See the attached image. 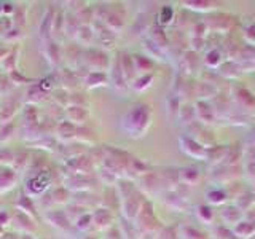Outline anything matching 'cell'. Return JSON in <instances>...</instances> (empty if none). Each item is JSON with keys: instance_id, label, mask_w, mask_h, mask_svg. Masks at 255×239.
<instances>
[{"instance_id": "681fc988", "label": "cell", "mask_w": 255, "mask_h": 239, "mask_svg": "<svg viewBox=\"0 0 255 239\" xmlns=\"http://www.w3.org/2000/svg\"><path fill=\"white\" fill-rule=\"evenodd\" d=\"M16 132V124L14 121L0 124V143H3L6 140H10L13 137V134Z\"/></svg>"}, {"instance_id": "8fae6325", "label": "cell", "mask_w": 255, "mask_h": 239, "mask_svg": "<svg viewBox=\"0 0 255 239\" xmlns=\"http://www.w3.org/2000/svg\"><path fill=\"white\" fill-rule=\"evenodd\" d=\"M91 27H93V32H94V38L98 40L101 43L102 50L104 48H114L115 45V38H117V34L114 30H110L106 24L102 21H98V19H93L91 21Z\"/></svg>"}, {"instance_id": "484cf974", "label": "cell", "mask_w": 255, "mask_h": 239, "mask_svg": "<svg viewBox=\"0 0 255 239\" xmlns=\"http://www.w3.org/2000/svg\"><path fill=\"white\" fill-rule=\"evenodd\" d=\"M148 40L151 43H155L158 48L167 46V35L163 30V27L158 26V24H151V26L148 27Z\"/></svg>"}, {"instance_id": "9c48e42d", "label": "cell", "mask_w": 255, "mask_h": 239, "mask_svg": "<svg viewBox=\"0 0 255 239\" xmlns=\"http://www.w3.org/2000/svg\"><path fill=\"white\" fill-rule=\"evenodd\" d=\"M94 182L96 179L91 174H75V175H67L66 182H64V187L70 193H78V191H90Z\"/></svg>"}, {"instance_id": "7dc6e473", "label": "cell", "mask_w": 255, "mask_h": 239, "mask_svg": "<svg viewBox=\"0 0 255 239\" xmlns=\"http://www.w3.org/2000/svg\"><path fill=\"white\" fill-rule=\"evenodd\" d=\"M14 88H16V86L13 85V82L10 80V77H8L6 74H0V96H2V98L13 94Z\"/></svg>"}, {"instance_id": "ba28073f", "label": "cell", "mask_w": 255, "mask_h": 239, "mask_svg": "<svg viewBox=\"0 0 255 239\" xmlns=\"http://www.w3.org/2000/svg\"><path fill=\"white\" fill-rule=\"evenodd\" d=\"M11 225L14 227V231H18L19 235H37L38 230V223L37 220H34L29 215H26L24 212L14 209L13 211V217H11Z\"/></svg>"}, {"instance_id": "4dcf8cb0", "label": "cell", "mask_w": 255, "mask_h": 239, "mask_svg": "<svg viewBox=\"0 0 255 239\" xmlns=\"http://www.w3.org/2000/svg\"><path fill=\"white\" fill-rule=\"evenodd\" d=\"M153 80H155V74H142V75H137L134 82L129 85V90H132L135 93H143V91H147L151 85H153Z\"/></svg>"}, {"instance_id": "d590c367", "label": "cell", "mask_w": 255, "mask_h": 239, "mask_svg": "<svg viewBox=\"0 0 255 239\" xmlns=\"http://www.w3.org/2000/svg\"><path fill=\"white\" fill-rule=\"evenodd\" d=\"M22 115H24V124L34 126V124H40V112L37 106H32V104H26L22 109Z\"/></svg>"}, {"instance_id": "4fadbf2b", "label": "cell", "mask_w": 255, "mask_h": 239, "mask_svg": "<svg viewBox=\"0 0 255 239\" xmlns=\"http://www.w3.org/2000/svg\"><path fill=\"white\" fill-rule=\"evenodd\" d=\"M18 109H19V99L14 94L5 96V98L0 99V124L14 121Z\"/></svg>"}, {"instance_id": "03108f58", "label": "cell", "mask_w": 255, "mask_h": 239, "mask_svg": "<svg viewBox=\"0 0 255 239\" xmlns=\"http://www.w3.org/2000/svg\"><path fill=\"white\" fill-rule=\"evenodd\" d=\"M0 74H2V70H0Z\"/></svg>"}, {"instance_id": "f35d334b", "label": "cell", "mask_w": 255, "mask_h": 239, "mask_svg": "<svg viewBox=\"0 0 255 239\" xmlns=\"http://www.w3.org/2000/svg\"><path fill=\"white\" fill-rule=\"evenodd\" d=\"M66 214H67V217H69V220L74 223L78 217H82L83 214H86V212H91L90 209H86V207H83V206H80V204H77V203H69L67 204V207L66 209Z\"/></svg>"}, {"instance_id": "c3c4849f", "label": "cell", "mask_w": 255, "mask_h": 239, "mask_svg": "<svg viewBox=\"0 0 255 239\" xmlns=\"http://www.w3.org/2000/svg\"><path fill=\"white\" fill-rule=\"evenodd\" d=\"M214 239H238L233 233V230L225 225H215L214 227Z\"/></svg>"}, {"instance_id": "f907efd6", "label": "cell", "mask_w": 255, "mask_h": 239, "mask_svg": "<svg viewBox=\"0 0 255 239\" xmlns=\"http://www.w3.org/2000/svg\"><path fill=\"white\" fill-rule=\"evenodd\" d=\"M88 98L83 93H69V106H80V107H88Z\"/></svg>"}, {"instance_id": "74e56055", "label": "cell", "mask_w": 255, "mask_h": 239, "mask_svg": "<svg viewBox=\"0 0 255 239\" xmlns=\"http://www.w3.org/2000/svg\"><path fill=\"white\" fill-rule=\"evenodd\" d=\"M74 228L78 231V233H88V231L93 228V215H91V212H86V214L82 215V217H78L74 222Z\"/></svg>"}, {"instance_id": "277c9868", "label": "cell", "mask_w": 255, "mask_h": 239, "mask_svg": "<svg viewBox=\"0 0 255 239\" xmlns=\"http://www.w3.org/2000/svg\"><path fill=\"white\" fill-rule=\"evenodd\" d=\"M43 219L46 220V223H50L53 228H56L62 235H69L72 236L75 233V228H74V223H72L67 217V214L64 209H48L43 214Z\"/></svg>"}, {"instance_id": "4316f807", "label": "cell", "mask_w": 255, "mask_h": 239, "mask_svg": "<svg viewBox=\"0 0 255 239\" xmlns=\"http://www.w3.org/2000/svg\"><path fill=\"white\" fill-rule=\"evenodd\" d=\"M132 58H134V66H135V70H137V75L153 74L155 64L147 54H132Z\"/></svg>"}, {"instance_id": "816d5d0a", "label": "cell", "mask_w": 255, "mask_h": 239, "mask_svg": "<svg viewBox=\"0 0 255 239\" xmlns=\"http://www.w3.org/2000/svg\"><path fill=\"white\" fill-rule=\"evenodd\" d=\"M14 159V151L6 148V147H0V166L3 167H11Z\"/></svg>"}, {"instance_id": "bcb514c9", "label": "cell", "mask_w": 255, "mask_h": 239, "mask_svg": "<svg viewBox=\"0 0 255 239\" xmlns=\"http://www.w3.org/2000/svg\"><path fill=\"white\" fill-rule=\"evenodd\" d=\"M204 62H206L209 67H212V69H217V67H220L222 64H223L222 53H220L219 50H211L209 53L206 54Z\"/></svg>"}, {"instance_id": "6125c7cd", "label": "cell", "mask_w": 255, "mask_h": 239, "mask_svg": "<svg viewBox=\"0 0 255 239\" xmlns=\"http://www.w3.org/2000/svg\"><path fill=\"white\" fill-rule=\"evenodd\" d=\"M83 239H98V238H96V236H93V235H86Z\"/></svg>"}, {"instance_id": "8992f818", "label": "cell", "mask_w": 255, "mask_h": 239, "mask_svg": "<svg viewBox=\"0 0 255 239\" xmlns=\"http://www.w3.org/2000/svg\"><path fill=\"white\" fill-rule=\"evenodd\" d=\"M143 203H145V199H143L142 193L135 188L131 195H128L126 198L122 199V214L125 220L128 222H134L137 219V215L142 209Z\"/></svg>"}, {"instance_id": "9a60e30c", "label": "cell", "mask_w": 255, "mask_h": 239, "mask_svg": "<svg viewBox=\"0 0 255 239\" xmlns=\"http://www.w3.org/2000/svg\"><path fill=\"white\" fill-rule=\"evenodd\" d=\"M91 118V112L88 107H80V106H67L64 109V120H67L75 126H85Z\"/></svg>"}, {"instance_id": "91938a15", "label": "cell", "mask_w": 255, "mask_h": 239, "mask_svg": "<svg viewBox=\"0 0 255 239\" xmlns=\"http://www.w3.org/2000/svg\"><path fill=\"white\" fill-rule=\"evenodd\" d=\"M19 239H37V238L32 235H19Z\"/></svg>"}, {"instance_id": "7a4b0ae2", "label": "cell", "mask_w": 255, "mask_h": 239, "mask_svg": "<svg viewBox=\"0 0 255 239\" xmlns=\"http://www.w3.org/2000/svg\"><path fill=\"white\" fill-rule=\"evenodd\" d=\"M51 183H53V174L50 172V169L37 174H29V177L24 182V193L37 201L46 191L51 190Z\"/></svg>"}, {"instance_id": "d4e9b609", "label": "cell", "mask_w": 255, "mask_h": 239, "mask_svg": "<svg viewBox=\"0 0 255 239\" xmlns=\"http://www.w3.org/2000/svg\"><path fill=\"white\" fill-rule=\"evenodd\" d=\"M30 161V151L29 150H19V151H14V159H13V164H11V169L16 174H21L24 171H27V166Z\"/></svg>"}, {"instance_id": "8d00e7d4", "label": "cell", "mask_w": 255, "mask_h": 239, "mask_svg": "<svg viewBox=\"0 0 255 239\" xmlns=\"http://www.w3.org/2000/svg\"><path fill=\"white\" fill-rule=\"evenodd\" d=\"M195 214H196L198 220L201 222V223H206V225H212V222H214V209H212V206H209V204H199V206H196Z\"/></svg>"}, {"instance_id": "60d3db41", "label": "cell", "mask_w": 255, "mask_h": 239, "mask_svg": "<svg viewBox=\"0 0 255 239\" xmlns=\"http://www.w3.org/2000/svg\"><path fill=\"white\" fill-rule=\"evenodd\" d=\"M180 99L177 94H171L167 96L166 99V110H167V115L169 117H179V110H180Z\"/></svg>"}, {"instance_id": "603a6c76", "label": "cell", "mask_w": 255, "mask_h": 239, "mask_svg": "<svg viewBox=\"0 0 255 239\" xmlns=\"http://www.w3.org/2000/svg\"><path fill=\"white\" fill-rule=\"evenodd\" d=\"M199 171L195 169V167H180L177 171V180L180 185H190L193 187L199 182Z\"/></svg>"}, {"instance_id": "be15d7a7", "label": "cell", "mask_w": 255, "mask_h": 239, "mask_svg": "<svg viewBox=\"0 0 255 239\" xmlns=\"http://www.w3.org/2000/svg\"><path fill=\"white\" fill-rule=\"evenodd\" d=\"M5 235V228H2V227H0V238H2Z\"/></svg>"}, {"instance_id": "94428289", "label": "cell", "mask_w": 255, "mask_h": 239, "mask_svg": "<svg viewBox=\"0 0 255 239\" xmlns=\"http://www.w3.org/2000/svg\"><path fill=\"white\" fill-rule=\"evenodd\" d=\"M0 16H3V2H0Z\"/></svg>"}, {"instance_id": "ffe728a7", "label": "cell", "mask_w": 255, "mask_h": 239, "mask_svg": "<svg viewBox=\"0 0 255 239\" xmlns=\"http://www.w3.org/2000/svg\"><path fill=\"white\" fill-rule=\"evenodd\" d=\"M86 90H96V88L109 85V72H88L83 82Z\"/></svg>"}, {"instance_id": "5bb4252c", "label": "cell", "mask_w": 255, "mask_h": 239, "mask_svg": "<svg viewBox=\"0 0 255 239\" xmlns=\"http://www.w3.org/2000/svg\"><path fill=\"white\" fill-rule=\"evenodd\" d=\"M91 215H93V228L104 231L114 227L115 217H114V214H112V209L99 206V207H94L91 211Z\"/></svg>"}, {"instance_id": "836d02e7", "label": "cell", "mask_w": 255, "mask_h": 239, "mask_svg": "<svg viewBox=\"0 0 255 239\" xmlns=\"http://www.w3.org/2000/svg\"><path fill=\"white\" fill-rule=\"evenodd\" d=\"M228 148L230 147H223V145H215L212 148L207 150V159L212 164H217V163H225V158L228 153Z\"/></svg>"}, {"instance_id": "ab89813d", "label": "cell", "mask_w": 255, "mask_h": 239, "mask_svg": "<svg viewBox=\"0 0 255 239\" xmlns=\"http://www.w3.org/2000/svg\"><path fill=\"white\" fill-rule=\"evenodd\" d=\"M172 19H174V8L171 5L161 6V10L158 13V19H156L158 26H167V24L172 22Z\"/></svg>"}, {"instance_id": "db71d44e", "label": "cell", "mask_w": 255, "mask_h": 239, "mask_svg": "<svg viewBox=\"0 0 255 239\" xmlns=\"http://www.w3.org/2000/svg\"><path fill=\"white\" fill-rule=\"evenodd\" d=\"M13 27V21L8 16H0V38H3L8 30Z\"/></svg>"}, {"instance_id": "f546056e", "label": "cell", "mask_w": 255, "mask_h": 239, "mask_svg": "<svg viewBox=\"0 0 255 239\" xmlns=\"http://www.w3.org/2000/svg\"><path fill=\"white\" fill-rule=\"evenodd\" d=\"M220 215L223 217V220H225V223H228V225H236V223L241 220L243 211L239 209L236 204H227V206H223Z\"/></svg>"}, {"instance_id": "30bf717a", "label": "cell", "mask_w": 255, "mask_h": 239, "mask_svg": "<svg viewBox=\"0 0 255 239\" xmlns=\"http://www.w3.org/2000/svg\"><path fill=\"white\" fill-rule=\"evenodd\" d=\"M66 169L69 171V175H75V174H91L94 169V163L91 156L88 155H78L74 158L66 159Z\"/></svg>"}, {"instance_id": "6f0895ef", "label": "cell", "mask_w": 255, "mask_h": 239, "mask_svg": "<svg viewBox=\"0 0 255 239\" xmlns=\"http://www.w3.org/2000/svg\"><path fill=\"white\" fill-rule=\"evenodd\" d=\"M244 35H246V38L249 40L251 43H255V24H254V26H251V27H247V29H246Z\"/></svg>"}, {"instance_id": "d6986e66", "label": "cell", "mask_w": 255, "mask_h": 239, "mask_svg": "<svg viewBox=\"0 0 255 239\" xmlns=\"http://www.w3.org/2000/svg\"><path fill=\"white\" fill-rule=\"evenodd\" d=\"M16 183H18V174L11 167L0 166V195L11 191L16 187Z\"/></svg>"}, {"instance_id": "6da1fadb", "label": "cell", "mask_w": 255, "mask_h": 239, "mask_svg": "<svg viewBox=\"0 0 255 239\" xmlns=\"http://www.w3.org/2000/svg\"><path fill=\"white\" fill-rule=\"evenodd\" d=\"M151 121H153V109L147 102H139L125 112L120 127L129 139H140L150 129Z\"/></svg>"}, {"instance_id": "e575fe53", "label": "cell", "mask_w": 255, "mask_h": 239, "mask_svg": "<svg viewBox=\"0 0 255 239\" xmlns=\"http://www.w3.org/2000/svg\"><path fill=\"white\" fill-rule=\"evenodd\" d=\"M11 21L14 27L24 29V26H26V22H27V6L24 3H16L14 13L11 14Z\"/></svg>"}, {"instance_id": "1f68e13d", "label": "cell", "mask_w": 255, "mask_h": 239, "mask_svg": "<svg viewBox=\"0 0 255 239\" xmlns=\"http://www.w3.org/2000/svg\"><path fill=\"white\" fill-rule=\"evenodd\" d=\"M80 26H82V24H80L77 16L72 11H67L66 18H64V34H66V37L75 40V35H77Z\"/></svg>"}, {"instance_id": "83f0119b", "label": "cell", "mask_w": 255, "mask_h": 239, "mask_svg": "<svg viewBox=\"0 0 255 239\" xmlns=\"http://www.w3.org/2000/svg\"><path fill=\"white\" fill-rule=\"evenodd\" d=\"M206 199H207V203H209V206H223L227 203L228 195L223 188L212 187L206 191Z\"/></svg>"}, {"instance_id": "52a82bcc", "label": "cell", "mask_w": 255, "mask_h": 239, "mask_svg": "<svg viewBox=\"0 0 255 239\" xmlns=\"http://www.w3.org/2000/svg\"><path fill=\"white\" fill-rule=\"evenodd\" d=\"M109 83L114 86V90L118 93H126L129 90V85H128L123 69H122V62H120V54H117L115 58H112L110 67H109Z\"/></svg>"}, {"instance_id": "7402d4cb", "label": "cell", "mask_w": 255, "mask_h": 239, "mask_svg": "<svg viewBox=\"0 0 255 239\" xmlns=\"http://www.w3.org/2000/svg\"><path fill=\"white\" fill-rule=\"evenodd\" d=\"M50 96H51V93H46L37 82V83L29 86V90L26 93V102L32 104V106H37V104L45 102V101L50 99Z\"/></svg>"}, {"instance_id": "7bdbcfd3", "label": "cell", "mask_w": 255, "mask_h": 239, "mask_svg": "<svg viewBox=\"0 0 255 239\" xmlns=\"http://www.w3.org/2000/svg\"><path fill=\"white\" fill-rule=\"evenodd\" d=\"M177 236L179 239H207L201 231L193 227H180Z\"/></svg>"}, {"instance_id": "2e32d148", "label": "cell", "mask_w": 255, "mask_h": 239, "mask_svg": "<svg viewBox=\"0 0 255 239\" xmlns=\"http://www.w3.org/2000/svg\"><path fill=\"white\" fill-rule=\"evenodd\" d=\"M77 131H78V126L72 124L67 120H61V121H58L54 126V137L58 142L72 143V142H77Z\"/></svg>"}, {"instance_id": "ee69618b", "label": "cell", "mask_w": 255, "mask_h": 239, "mask_svg": "<svg viewBox=\"0 0 255 239\" xmlns=\"http://www.w3.org/2000/svg\"><path fill=\"white\" fill-rule=\"evenodd\" d=\"M10 80L13 82V85L14 86H21V85H34V83H37L38 80L37 78H29V77H26L24 74H21L19 70H14V72H11L10 75Z\"/></svg>"}, {"instance_id": "7c38bea8", "label": "cell", "mask_w": 255, "mask_h": 239, "mask_svg": "<svg viewBox=\"0 0 255 239\" xmlns=\"http://www.w3.org/2000/svg\"><path fill=\"white\" fill-rule=\"evenodd\" d=\"M42 45H43L42 51H43L46 62L50 64V67L58 70V67L62 62V46L59 45L58 40H53V38L46 40V42H42Z\"/></svg>"}, {"instance_id": "680465c9", "label": "cell", "mask_w": 255, "mask_h": 239, "mask_svg": "<svg viewBox=\"0 0 255 239\" xmlns=\"http://www.w3.org/2000/svg\"><path fill=\"white\" fill-rule=\"evenodd\" d=\"M8 53H10V50L8 48H3V46H0V62H2L6 56H8Z\"/></svg>"}, {"instance_id": "9f6ffc18", "label": "cell", "mask_w": 255, "mask_h": 239, "mask_svg": "<svg viewBox=\"0 0 255 239\" xmlns=\"http://www.w3.org/2000/svg\"><path fill=\"white\" fill-rule=\"evenodd\" d=\"M14 8H16L14 2H3V16L11 18V14L14 13Z\"/></svg>"}, {"instance_id": "e7e4bbea", "label": "cell", "mask_w": 255, "mask_h": 239, "mask_svg": "<svg viewBox=\"0 0 255 239\" xmlns=\"http://www.w3.org/2000/svg\"><path fill=\"white\" fill-rule=\"evenodd\" d=\"M254 193H255V187H254Z\"/></svg>"}, {"instance_id": "f6af8a7d", "label": "cell", "mask_w": 255, "mask_h": 239, "mask_svg": "<svg viewBox=\"0 0 255 239\" xmlns=\"http://www.w3.org/2000/svg\"><path fill=\"white\" fill-rule=\"evenodd\" d=\"M183 5H185V8H190V10H195V11H212L214 10V2H204V0H201V2H191V0H188V2H183Z\"/></svg>"}, {"instance_id": "e0dca14e", "label": "cell", "mask_w": 255, "mask_h": 239, "mask_svg": "<svg viewBox=\"0 0 255 239\" xmlns=\"http://www.w3.org/2000/svg\"><path fill=\"white\" fill-rule=\"evenodd\" d=\"M54 13H56V8H53L50 5L45 10V13L42 14V19H40V26H38V37H40V40H42V42H46V40L51 38Z\"/></svg>"}, {"instance_id": "f1b7e54d", "label": "cell", "mask_w": 255, "mask_h": 239, "mask_svg": "<svg viewBox=\"0 0 255 239\" xmlns=\"http://www.w3.org/2000/svg\"><path fill=\"white\" fill-rule=\"evenodd\" d=\"M18 58H19V48H13V50H10V53H8L6 58L0 62V69H2L3 74L10 75L11 72L18 70Z\"/></svg>"}, {"instance_id": "3957f363", "label": "cell", "mask_w": 255, "mask_h": 239, "mask_svg": "<svg viewBox=\"0 0 255 239\" xmlns=\"http://www.w3.org/2000/svg\"><path fill=\"white\" fill-rule=\"evenodd\" d=\"M112 58H109V53L102 48H85L82 66L86 67L90 72H109Z\"/></svg>"}, {"instance_id": "44dd1931", "label": "cell", "mask_w": 255, "mask_h": 239, "mask_svg": "<svg viewBox=\"0 0 255 239\" xmlns=\"http://www.w3.org/2000/svg\"><path fill=\"white\" fill-rule=\"evenodd\" d=\"M120 62H122V69H123V74H125L128 85H131L135 80V77H137V70H135V66H134L132 54L120 53Z\"/></svg>"}, {"instance_id": "5b68a950", "label": "cell", "mask_w": 255, "mask_h": 239, "mask_svg": "<svg viewBox=\"0 0 255 239\" xmlns=\"http://www.w3.org/2000/svg\"><path fill=\"white\" fill-rule=\"evenodd\" d=\"M179 145L183 153L190 158L198 159V161H206L207 159V150H209V147H206L201 140L195 139L193 135H180Z\"/></svg>"}, {"instance_id": "11a10c76", "label": "cell", "mask_w": 255, "mask_h": 239, "mask_svg": "<svg viewBox=\"0 0 255 239\" xmlns=\"http://www.w3.org/2000/svg\"><path fill=\"white\" fill-rule=\"evenodd\" d=\"M11 217H13V211L0 209V227L5 228L8 225H11Z\"/></svg>"}, {"instance_id": "cb8c5ba5", "label": "cell", "mask_w": 255, "mask_h": 239, "mask_svg": "<svg viewBox=\"0 0 255 239\" xmlns=\"http://www.w3.org/2000/svg\"><path fill=\"white\" fill-rule=\"evenodd\" d=\"M233 233L238 239H249L255 235V220H239L233 227Z\"/></svg>"}, {"instance_id": "ac0fdd59", "label": "cell", "mask_w": 255, "mask_h": 239, "mask_svg": "<svg viewBox=\"0 0 255 239\" xmlns=\"http://www.w3.org/2000/svg\"><path fill=\"white\" fill-rule=\"evenodd\" d=\"M14 209H18L21 212H24L29 217H32L34 220L38 222V207H37V201L35 199H32L30 196H27L24 191H21V195L18 198V201H16V206Z\"/></svg>"}, {"instance_id": "d6a6232c", "label": "cell", "mask_w": 255, "mask_h": 239, "mask_svg": "<svg viewBox=\"0 0 255 239\" xmlns=\"http://www.w3.org/2000/svg\"><path fill=\"white\" fill-rule=\"evenodd\" d=\"M75 40L82 46L90 48L91 43H93V40H94V32H93L91 24H82L80 29H78V32H77V35H75Z\"/></svg>"}, {"instance_id": "b9f144b4", "label": "cell", "mask_w": 255, "mask_h": 239, "mask_svg": "<svg viewBox=\"0 0 255 239\" xmlns=\"http://www.w3.org/2000/svg\"><path fill=\"white\" fill-rule=\"evenodd\" d=\"M179 118L183 123H193L196 118V109L191 104H183L179 110Z\"/></svg>"}, {"instance_id": "f5cc1de1", "label": "cell", "mask_w": 255, "mask_h": 239, "mask_svg": "<svg viewBox=\"0 0 255 239\" xmlns=\"http://www.w3.org/2000/svg\"><path fill=\"white\" fill-rule=\"evenodd\" d=\"M24 37V32H22V29H19V27H11L10 30L6 32L5 34V37L2 38L3 42H6V43H18L19 40Z\"/></svg>"}]
</instances>
